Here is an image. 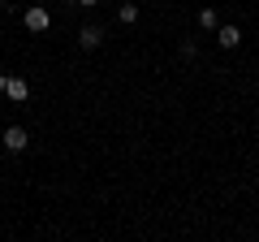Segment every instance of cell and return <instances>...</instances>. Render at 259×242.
Wrapping results in <instances>:
<instances>
[{"instance_id":"obj_6","label":"cell","mask_w":259,"mask_h":242,"mask_svg":"<svg viewBox=\"0 0 259 242\" xmlns=\"http://www.w3.org/2000/svg\"><path fill=\"white\" fill-rule=\"evenodd\" d=\"M117 18L125 22V26H134V22H139V5H121V9H117Z\"/></svg>"},{"instance_id":"obj_9","label":"cell","mask_w":259,"mask_h":242,"mask_svg":"<svg viewBox=\"0 0 259 242\" xmlns=\"http://www.w3.org/2000/svg\"><path fill=\"white\" fill-rule=\"evenodd\" d=\"M0 87H5V74H0Z\"/></svg>"},{"instance_id":"obj_1","label":"cell","mask_w":259,"mask_h":242,"mask_svg":"<svg viewBox=\"0 0 259 242\" xmlns=\"http://www.w3.org/2000/svg\"><path fill=\"white\" fill-rule=\"evenodd\" d=\"M5 95H9L13 104H22L30 95V87H26V78H5Z\"/></svg>"},{"instance_id":"obj_8","label":"cell","mask_w":259,"mask_h":242,"mask_svg":"<svg viewBox=\"0 0 259 242\" xmlns=\"http://www.w3.org/2000/svg\"><path fill=\"white\" fill-rule=\"evenodd\" d=\"M74 5H82V9H91V5H100V0H74Z\"/></svg>"},{"instance_id":"obj_4","label":"cell","mask_w":259,"mask_h":242,"mask_svg":"<svg viewBox=\"0 0 259 242\" xmlns=\"http://www.w3.org/2000/svg\"><path fill=\"white\" fill-rule=\"evenodd\" d=\"M216 39H221V48H238L242 44V30L238 26H221V30H216Z\"/></svg>"},{"instance_id":"obj_2","label":"cell","mask_w":259,"mask_h":242,"mask_svg":"<svg viewBox=\"0 0 259 242\" xmlns=\"http://www.w3.org/2000/svg\"><path fill=\"white\" fill-rule=\"evenodd\" d=\"M5 147L9 151H26V130H22V126H9V130H5Z\"/></svg>"},{"instance_id":"obj_5","label":"cell","mask_w":259,"mask_h":242,"mask_svg":"<svg viewBox=\"0 0 259 242\" xmlns=\"http://www.w3.org/2000/svg\"><path fill=\"white\" fill-rule=\"evenodd\" d=\"M26 26L30 30H48V13L39 9V5H35V9H26Z\"/></svg>"},{"instance_id":"obj_7","label":"cell","mask_w":259,"mask_h":242,"mask_svg":"<svg viewBox=\"0 0 259 242\" xmlns=\"http://www.w3.org/2000/svg\"><path fill=\"white\" fill-rule=\"evenodd\" d=\"M199 26H203V30H216V9H199Z\"/></svg>"},{"instance_id":"obj_3","label":"cell","mask_w":259,"mask_h":242,"mask_svg":"<svg viewBox=\"0 0 259 242\" xmlns=\"http://www.w3.org/2000/svg\"><path fill=\"white\" fill-rule=\"evenodd\" d=\"M78 44L91 52V48H100V44H104V30H100V26H82V30H78Z\"/></svg>"}]
</instances>
